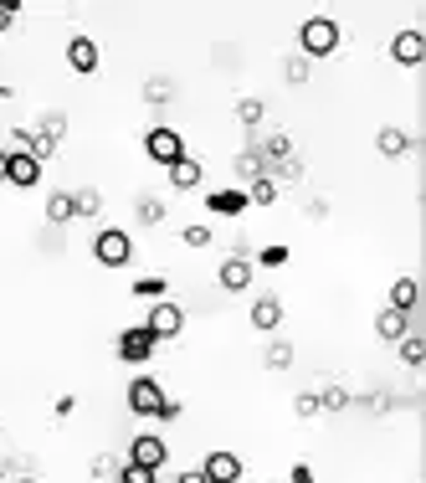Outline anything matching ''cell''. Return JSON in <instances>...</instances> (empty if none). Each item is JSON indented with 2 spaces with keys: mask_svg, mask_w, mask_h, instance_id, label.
I'll return each instance as SVG.
<instances>
[{
  "mask_svg": "<svg viewBox=\"0 0 426 483\" xmlns=\"http://www.w3.org/2000/svg\"><path fill=\"white\" fill-rule=\"evenodd\" d=\"M180 242H185V247H211L216 237H211V227H185V231H180Z\"/></svg>",
  "mask_w": 426,
  "mask_h": 483,
  "instance_id": "484cf974",
  "label": "cell"
},
{
  "mask_svg": "<svg viewBox=\"0 0 426 483\" xmlns=\"http://www.w3.org/2000/svg\"><path fill=\"white\" fill-rule=\"evenodd\" d=\"M5 165H11V149H0V186H5Z\"/></svg>",
  "mask_w": 426,
  "mask_h": 483,
  "instance_id": "d590c367",
  "label": "cell"
},
{
  "mask_svg": "<svg viewBox=\"0 0 426 483\" xmlns=\"http://www.w3.org/2000/svg\"><path fill=\"white\" fill-rule=\"evenodd\" d=\"M288 83H308V62H304V57L288 62Z\"/></svg>",
  "mask_w": 426,
  "mask_h": 483,
  "instance_id": "d6a6232c",
  "label": "cell"
},
{
  "mask_svg": "<svg viewBox=\"0 0 426 483\" xmlns=\"http://www.w3.org/2000/svg\"><path fill=\"white\" fill-rule=\"evenodd\" d=\"M237 119H242V124H257V119H263V104H257V98H242V104H237Z\"/></svg>",
  "mask_w": 426,
  "mask_h": 483,
  "instance_id": "4316f807",
  "label": "cell"
},
{
  "mask_svg": "<svg viewBox=\"0 0 426 483\" xmlns=\"http://www.w3.org/2000/svg\"><path fill=\"white\" fill-rule=\"evenodd\" d=\"M144 329L155 335V345H164V339H180V329H185V309L175 304V298H160V304L149 309V319H144Z\"/></svg>",
  "mask_w": 426,
  "mask_h": 483,
  "instance_id": "277c9868",
  "label": "cell"
},
{
  "mask_svg": "<svg viewBox=\"0 0 426 483\" xmlns=\"http://www.w3.org/2000/svg\"><path fill=\"white\" fill-rule=\"evenodd\" d=\"M72 211H78V216H98V211H103V196L93 186H88V190H72Z\"/></svg>",
  "mask_w": 426,
  "mask_h": 483,
  "instance_id": "ffe728a7",
  "label": "cell"
},
{
  "mask_svg": "<svg viewBox=\"0 0 426 483\" xmlns=\"http://www.w3.org/2000/svg\"><path fill=\"white\" fill-rule=\"evenodd\" d=\"M175 483H205V479H201V468H185V473H180Z\"/></svg>",
  "mask_w": 426,
  "mask_h": 483,
  "instance_id": "e575fe53",
  "label": "cell"
},
{
  "mask_svg": "<svg viewBox=\"0 0 426 483\" xmlns=\"http://www.w3.org/2000/svg\"><path fill=\"white\" fill-rule=\"evenodd\" d=\"M288 483H313V468H308V462H298V468L288 473Z\"/></svg>",
  "mask_w": 426,
  "mask_h": 483,
  "instance_id": "836d02e7",
  "label": "cell"
},
{
  "mask_svg": "<svg viewBox=\"0 0 426 483\" xmlns=\"http://www.w3.org/2000/svg\"><path fill=\"white\" fill-rule=\"evenodd\" d=\"M149 355H155V335L144 324H129L119 335V360L123 365H149Z\"/></svg>",
  "mask_w": 426,
  "mask_h": 483,
  "instance_id": "52a82bcc",
  "label": "cell"
},
{
  "mask_svg": "<svg viewBox=\"0 0 426 483\" xmlns=\"http://www.w3.org/2000/svg\"><path fill=\"white\" fill-rule=\"evenodd\" d=\"M164 288H170L164 278H139V283H134V298H155V304H160Z\"/></svg>",
  "mask_w": 426,
  "mask_h": 483,
  "instance_id": "cb8c5ba5",
  "label": "cell"
},
{
  "mask_svg": "<svg viewBox=\"0 0 426 483\" xmlns=\"http://www.w3.org/2000/svg\"><path fill=\"white\" fill-rule=\"evenodd\" d=\"M272 201H278V186L257 175V180H252V190H246V206H272Z\"/></svg>",
  "mask_w": 426,
  "mask_h": 483,
  "instance_id": "44dd1931",
  "label": "cell"
},
{
  "mask_svg": "<svg viewBox=\"0 0 426 483\" xmlns=\"http://www.w3.org/2000/svg\"><path fill=\"white\" fill-rule=\"evenodd\" d=\"M339 26L329 21V16H308L304 26H298V46H304V57H334L339 52Z\"/></svg>",
  "mask_w": 426,
  "mask_h": 483,
  "instance_id": "6da1fadb",
  "label": "cell"
},
{
  "mask_svg": "<svg viewBox=\"0 0 426 483\" xmlns=\"http://www.w3.org/2000/svg\"><path fill=\"white\" fill-rule=\"evenodd\" d=\"M390 57H396L401 67H416V62L426 57V37L416 31V26H406V31H396V37H390Z\"/></svg>",
  "mask_w": 426,
  "mask_h": 483,
  "instance_id": "9c48e42d",
  "label": "cell"
},
{
  "mask_svg": "<svg viewBox=\"0 0 426 483\" xmlns=\"http://www.w3.org/2000/svg\"><path fill=\"white\" fill-rule=\"evenodd\" d=\"M375 149H380L386 160H401V154H406V149H411L406 129H380V134H375Z\"/></svg>",
  "mask_w": 426,
  "mask_h": 483,
  "instance_id": "e0dca14e",
  "label": "cell"
},
{
  "mask_svg": "<svg viewBox=\"0 0 426 483\" xmlns=\"http://www.w3.org/2000/svg\"><path fill=\"white\" fill-rule=\"evenodd\" d=\"M375 335L390 339V345H401V339L411 335V314H401V309H380V314H375Z\"/></svg>",
  "mask_w": 426,
  "mask_h": 483,
  "instance_id": "5bb4252c",
  "label": "cell"
},
{
  "mask_svg": "<svg viewBox=\"0 0 426 483\" xmlns=\"http://www.w3.org/2000/svg\"><path fill=\"white\" fill-rule=\"evenodd\" d=\"M288 360H293V350H288V345H272V355H267V365H272V371H288Z\"/></svg>",
  "mask_w": 426,
  "mask_h": 483,
  "instance_id": "1f68e13d",
  "label": "cell"
},
{
  "mask_svg": "<svg viewBox=\"0 0 426 483\" xmlns=\"http://www.w3.org/2000/svg\"><path fill=\"white\" fill-rule=\"evenodd\" d=\"M293 412H298V417H319V396H308L304 391V396L293 401Z\"/></svg>",
  "mask_w": 426,
  "mask_h": 483,
  "instance_id": "4dcf8cb0",
  "label": "cell"
},
{
  "mask_svg": "<svg viewBox=\"0 0 426 483\" xmlns=\"http://www.w3.org/2000/svg\"><path fill=\"white\" fill-rule=\"evenodd\" d=\"M21 483H31V479H21Z\"/></svg>",
  "mask_w": 426,
  "mask_h": 483,
  "instance_id": "8d00e7d4",
  "label": "cell"
},
{
  "mask_svg": "<svg viewBox=\"0 0 426 483\" xmlns=\"http://www.w3.org/2000/svg\"><path fill=\"white\" fill-rule=\"evenodd\" d=\"M390 309H401V314L416 309V278H396L390 283Z\"/></svg>",
  "mask_w": 426,
  "mask_h": 483,
  "instance_id": "d6986e66",
  "label": "cell"
},
{
  "mask_svg": "<svg viewBox=\"0 0 426 483\" xmlns=\"http://www.w3.org/2000/svg\"><path fill=\"white\" fill-rule=\"evenodd\" d=\"M164 386L155 376H134L129 380V412H134V417H160V406H164Z\"/></svg>",
  "mask_w": 426,
  "mask_h": 483,
  "instance_id": "5b68a950",
  "label": "cell"
},
{
  "mask_svg": "<svg viewBox=\"0 0 426 483\" xmlns=\"http://www.w3.org/2000/svg\"><path fill=\"white\" fill-rule=\"evenodd\" d=\"M201 479L205 483H242V458L231 447H211L201 462Z\"/></svg>",
  "mask_w": 426,
  "mask_h": 483,
  "instance_id": "8992f818",
  "label": "cell"
},
{
  "mask_svg": "<svg viewBox=\"0 0 426 483\" xmlns=\"http://www.w3.org/2000/svg\"><path fill=\"white\" fill-rule=\"evenodd\" d=\"M401 360H406V365H422V360H426V339L406 335V339H401Z\"/></svg>",
  "mask_w": 426,
  "mask_h": 483,
  "instance_id": "7402d4cb",
  "label": "cell"
},
{
  "mask_svg": "<svg viewBox=\"0 0 426 483\" xmlns=\"http://www.w3.org/2000/svg\"><path fill=\"white\" fill-rule=\"evenodd\" d=\"M164 175H170V190H196L205 170H201V160H190V154H185V160H175Z\"/></svg>",
  "mask_w": 426,
  "mask_h": 483,
  "instance_id": "9a60e30c",
  "label": "cell"
},
{
  "mask_svg": "<svg viewBox=\"0 0 426 483\" xmlns=\"http://www.w3.org/2000/svg\"><path fill=\"white\" fill-rule=\"evenodd\" d=\"M164 458H170V447H164V437H155V432H144V437L129 442V462H139V468H155V473H160Z\"/></svg>",
  "mask_w": 426,
  "mask_h": 483,
  "instance_id": "ba28073f",
  "label": "cell"
},
{
  "mask_svg": "<svg viewBox=\"0 0 426 483\" xmlns=\"http://www.w3.org/2000/svg\"><path fill=\"white\" fill-rule=\"evenodd\" d=\"M205 206H211V216H242V211H246V190L221 186V190H211V196H205Z\"/></svg>",
  "mask_w": 426,
  "mask_h": 483,
  "instance_id": "4fadbf2b",
  "label": "cell"
},
{
  "mask_svg": "<svg viewBox=\"0 0 426 483\" xmlns=\"http://www.w3.org/2000/svg\"><path fill=\"white\" fill-rule=\"evenodd\" d=\"M67 67H72L78 78H93V72H98V42H93V37H72V42H67Z\"/></svg>",
  "mask_w": 426,
  "mask_h": 483,
  "instance_id": "30bf717a",
  "label": "cell"
},
{
  "mask_svg": "<svg viewBox=\"0 0 426 483\" xmlns=\"http://www.w3.org/2000/svg\"><path fill=\"white\" fill-rule=\"evenodd\" d=\"M72 216H78V211H72V190H52V196H46V221L62 227V221H72Z\"/></svg>",
  "mask_w": 426,
  "mask_h": 483,
  "instance_id": "ac0fdd59",
  "label": "cell"
},
{
  "mask_svg": "<svg viewBox=\"0 0 426 483\" xmlns=\"http://www.w3.org/2000/svg\"><path fill=\"white\" fill-rule=\"evenodd\" d=\"M93 257H98L103 268H129V257H134V237L123 227H103L93 237Z\"/></svg>",
  "mask_w": 426,
  "mask_h": 483,
  "instance_id": "3957f363",
  "label": "cell"
},
{
  "mask_svg": "<svg viewBox=\"0 0 426 483\" xmlns=\"http://www.w3.org/2000/svg\"><path fill=\"white\" fill-rule=\"evenodd\" d=\"M144 154H149V160H155L160 170H170L175 160H185V139H180V129L155 124L149 134H144Z\"/></svg>",
  "mask_w": 426,
  "mask_h": 483,
  "instance_id": "7a4b0ae2",
  "label": "cell"
},
{
  "mask_svg": "<svg viewBox=\"0 0 426 483\" xmlns=\"http://www.w3.org/2000/svg\"><path fill=\"white\" fill-rule=\"evenodd\" d=\"M257 262H263V268H283V262H288V247H263V253H257Z\"/></svg>",
  "mask_w": 426,
  "mask_h": 483,
  "instance_id": "f546056e",
  "label": "cell"
},
{
  "mask_svg": "<svg viewBox=\"0 0 426 483\" xmlns=\"http://www.w3.org/2000/svg\"><path fill=\"white\" fill-rule=\"evenodd\" d=\"M119 483H155V468H139V462H123Z\"/></svg>",
  "mask_w": 426,
  "mask_h": 483,
  "instance_id": "d4e9b609",
  "label": "cell"
},
{
  "mask_svg": "<svg viewBox=\"0 0 426 483\" xmlns=\"http://www.w3.org/2000/svg\"><path fill=\"white\" fill-rule=\"evenodd\" d=\"M21 16V0H0V37L11 31V21Z\"/></svg>",
  "mask_w": 426,
  "mask_h": 483,
  "instance_id": "f1b7e54d",
  "label": "cell"
},
{
  "mask_svg": "<svg viewBox=\"0 0 426 483\" xmlns=\"http://www.w3.org/2000/svg\"><path fill=\"white\" fill-rule=\"evenodd\" d=\"M160 216H164V206L155 201V196H144V201H139V221H149V227H155Z\"/></svg>",
  "mask_w": 426,
  "mask_h": 483,
  "instance_id": "83f0119b",
  "label": "cell"
},
{
  "mask_svg": "<svg viewBox=\"0 0 426 483\" xmlns=\"http://www.w3.org/2000/svg\"><path fill=\"white\" fill-rule=\"evenodd\" d=\"M252 324H257L263 335H272V329L283 324V304H278V298H257V304H252Z\"/></svg>",
  "mask_w": 426,
  "mask_h": 483,
  "instance_id": "2e32d148",
  "label": "cell"
},
{
  "mask_svg": "<svg viewBox=\"0 0 426 483\" xmlns=\"http://www.w3.org/2000/svg\"><path fill=\"white\" fill-rule=\"evenodd\" d=\"M216 278H221L226 294H246V288H252V262H246V257H226Z\"/></svg>",
  "mask_w": 426,
  "mask_h": 483,
  "instance_id": "7c38bea8",
  "label": "cell"
},
{
  "mask_svg": "<svg viewBox=\"0 0 426 483\" xmlns=\"http://www.w3.org/2000/svg\"><path fill=\"white\" fill-rule=\"evenodd\" d=\"M345 406H349V391H345V386H329L324 396H319V412H345Z\"/></svg>",
  "mask_w": 426,
  "mask_h": 483,
  "instance_id": "603a6c76",
  "label": "cell"
},
{
  "mask_svg": "<svg viewBox=\"0 0 426 483\" xmlns=\"http://www.w3.org/2000/svg\"><path fill=\"white\" fill-rule=\"evenodd\" d=\"M5 186H16V190L41 186V160H31V154H11V165H5Z\"/></svg>",
  "mask_w": 426,
  "mask_h": 483,
  "instance_id": "8fae6325",
  "label": "cell"
}]
</instances>
